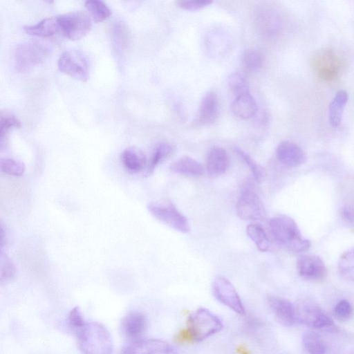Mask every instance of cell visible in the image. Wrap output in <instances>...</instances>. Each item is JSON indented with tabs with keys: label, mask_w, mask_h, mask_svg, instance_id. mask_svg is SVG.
Masks as SVG:
<instances>
[{
	"label": "cell",
	"mask_w": 354,
	"mask_h": 354,
	"mask_svg": "<svg viewBox=\"0 0 354 354\" xmlns=\"http://www.w3.org/2000/svg\"><path fill=\"white\" fill-rule=\"evenodd\" d=\"M75 334L78 348L82 354H112L113 342L111 335L102 324L86 322Z\"/></svg>",
	"instance_id": "cell-1"
},
{
	"label": "cell",
	"mask_w": 354,
	"mask_h": 354,
	"mask_svg": "<svg viewBox=\"0 0 354 354\" xmlns=\"http://www.w3.org/2000/svg\"><path fill=\"white\" fill-rule=\"evenodd\" d=\"M269 228L274 239L292 252H304L310 246V241L303 237L296 222L287 215L271 218Z\"/></svg>",
	"instance_id": "cell-2"
},
{
	"label": "cell",
	"mask_w": 354,
	"mask_h": 354,
	"mask_svg": "<svg viewBox=\"0 0 354 354\" xmlns=\"http://www.w3.org/2000/svg\"><path fill=\"white\" fill-rule=\"evenodd\" d=\"M187 333L189 337L201 342L220 331L223 324L218 316L208 309L200 308L187 319Z\"/></svg>",
	"instance_id": "cell-3"
},
{
	"label": "cell",
	"mask_w": 354,
	"mask_h": 354,
	"mask_svg": "<svg viewBox=\"0 0 354 354\" xmlns=\"http://www.w3.org/2000/svg\"><path fill=\"white\" fill-rule=\"evenodd\" d=\"M48 55V48L42 44L28 41L17 44L13 50L16 70L25 72L41 63Z\"/></svg>",
	"instance_id": "cell-4"
},
{
	"label": "cell",
	"mask_w": 354,
	"mask_h": 354,
	"mask_svg": "<svg viewBox=\"0 0 354 354\" xmlns=\"http://www.w3.org/2000/svg\"><path fill=\"white\" fill-rule=\"evenodd\" d=\"M150 214L159 221L183 234L190 230L187 218L170 202H154L147 205Z\"/></svg>",
	"instance_id": "cell-5"
},
{
	"label": "cell",
	"mask_w": 354,
	"mask_h": 354,
	"mask_svg": "<svg viewBox=\"0 0 354 354\" xmlns=\"http://www.w3.org/2000/svg\"><path fill=\"white\" fill-rule=\"evenodd\" d=\"M62 34L71 40L84 37L91 28V19L84 10H74L57 16Z\"/></svg>",
	"instance_id": "cell-6"
},
{
	"label": "cell",
	"mask_w": 354,
	"mask_h": 354,
	"mask_svg": "<svg viewBox=\"0 0 354 354\" xmlns=\"http://www.w3.org/2000/svg\"><path fill=\"white\" fill-rule=\"evenodd\" d=\"M236 213L245 221H263L266 216L263 201L249 186L244 187L240 194L236 203Z\"/></svg>",
	"instance_id": "cell-7"
},
{
	"label": "cell",
	"mask_w": 354,
	"mask_h": 354,
	"mask_svg": "<svg viewBox=\"0 0 354 354\" xmlns=\"http://www.w3.org/2000/svg\"><path fill=\"white\" fill-rule=\"evenodd\" d=\"M57 67L61 72L82 82L87 81L89 77L88 60L78 50L64 51L57 60Z\"/></svg>",
	"instance_id": "cell-8"
},
{
	"label": "cell",
	"mask_w": 354,
	"mask_h": 354,
	"mask_svg": "<svg viewBox=\"0 0 354 354\" xmlns=\"http://www.w3.org/2000/svg\"><path fill=\"white\" fill-rule=\"evenodd\" d=\"M212 292L215 298L239 315L245 314V308L236 289L226 278L217 276L212 282Z\"/></svg>",
	"instance_id": "cell-9"
},
{
	"label": "cell",
	"mask_w": 354,
	"mask_h": 354,
	"mask_svg": "<svg viewBox=\"0 0 354 354\" xmlns=\"http://www.w3.org/2000/svg\"><path fill=\"white\" fill-rule=\"evenodd\" d=\"M313 67L320 78L331 80L338 75L340 60L331 49H322L315 55Z\"/></svg>",
	"instance_id": "cell-10"
},
{
	"label": "cell",
	"mask_w": 354,
	"mask_h": 354,
	"mask_svg": "<svg viewBox=\"0 0 354 354\" xmlns=\"http://www.w3.org/2000/svg\"><path fill=\"white\" fill-rule=\"evenodd\" d=\"M167 342L158 339H138L125 346L122 354H174Z\"/></svg>",
	"instance_id": "cell-11"
},
{
	"label": "cell",
	"mask_w": 354,
	"mask_h": 354,
	"mask_svg": "<svg viewBox=\"0 0 354 354\" xmlns=\"http://www.w3.org/2000/svg\"><path fill=\"white\" fill-rule=\"evenodd\" d=\"M299 274L310 281H322L327 275L326 267L322 259L316 255L301 256L297 261Z\"/></svg>",
	"instance_id": "cell-12"
},
{
	"label": "cell",
	"mask_w": 354,
	"mask_h": 354,
	"mask_svg": "<svg viewBox=\"0 0 354 354\" xmlns=\"http://www.w3.org/2000/svg\"><path fill=\"white\" fill-rule=\"evenodd\" d=\"M301 322L308 327L317 329H335L330 317L319 306L310 305L304 307L299 315Z\"/></svg>",
	"instance_id": "cell-13"
},
{
	"label": "cell",
	"mask_w": 354,
	"mask_h": 354,
	"mask_svg": "<svg viewBox=\"0 0 354 354\" xmlns=\"http://www.w3.org/2000/svg\"><path fill=\"white\" fill-rule=\"evenodd\" d=\"M268 304L277 321L283 326H292L297 319V313L292 304L282 297L270 296Z\"/></svg>",
	"instance_id": "cell-14"
},
{
	"label": "cell",
	"mask_w": 354,
	"mask_h": 354,
	"mask_svg": "<svg viewBox=\"0 0 354 354\" xmlns=\"http://www.w3.org/2000/svg\"><path fill=\"white\" fill-rule=\"evenodd\" d=\"M276 155L279 161L288 167H298L306 160L303 149L291 141L280 142L277 147Z\"/></svg>",
	"instance_id": "cell-15"
},
{
	"label": "cell",
	"mask_w": 354,
	"mask_h": 354,
	"mask_svg": "<svg viewBox=\"0 0 354 354\" xmlns=\"http://www.w3.org/2000/svg\"><path fill=\"white\" fill-rule=\"evenodd\" d=\"M219 114V104L216 94L213 91L207 93L202 98L195 122L199 125L208 126L213 124Z\"/></svg>",
	"instance_id": "cell-16"
},
{
	"label": "cell",
	"mask_w": 354,
	"mask_h": 354,
	"mask_svg": "<svg viewBox=\"0 0 354 354\" xmlns=\"http://www.w3.org/2000/svg\"><path fill=\"white\" fill-rule=\"evenodd\" d=\"M228 165L229 158L224 149L214 147L208 151L206 169L209 177L216 178L223 174L227 169Z\"/></svg>",
	"instance_id": "cell-17"
},
{
	"label": "cell",
	"mask_w": 354,
	"mask_h": 354,
	"mask_svg": "<svg viewBox=\"0 0 354 354\" xmlns=\"http://www.w3.org/2000/svg\"><path fill=\"white\" fill-rule=\"evenodd\" d=\"M147 328V319L145 315L139 311L129 313L122 321V330L124 334L133 340L145 333Z\"/></svg>",
	"instance_id": "cell-18"
},
{
	"label": "cell",
	"mask_w": 354,
	"mask_h": 354,
	"mask_svg": "<svg viewBox=\"0 0 354 354\" xmlns=\"http://www.w3.org/2000/svg\"><path fill=\"white\" fill-rule=\"evenodd\" d=\"M120 159L125 169L131 174L140 173L147 165L145 153L136 147L126 148L122 152Z\"/></svg>",
	"instance_id": "cell-19"
},
{
	"label": "cell",
	"mask_w": 354,
	"mask_h": 354,
	"mask_svg": "<svg viewBox=\"0 0 354 354\" xmlns=\"http://www.w3.org/2000/svg\"><path fill=\"white\" fill-rule=\"evenodd\" d=\"M231 110L236 117L248 120L256 115L257 104L250 93L236 97L231 104Z\"/></svg>",
	"instance_id": "cell-20"
},
{
	"label": "cell",
	"mask_w": 354,
	"mask_h": 354,
	"mask_svg": "<svg viewBox=\"0 0 354 354\" xmlns=\"http://www.w3.org/2000/svg\"><path fill=\"white\" fill-rule=\"evenodd\" d=\"M25 32L29 35L46 37L61 32L57 17H48L37 23L24 27Z\"/></svg>",
	"instance_id": "cell-21"
},
{
	"label": "cell",
	"mask_w": 354,
	"mask_h": 354,
	"mask_svg": "<svg viewBox=\"0 0 354 354\" xmlns=\"http://www.w3.org/2000/svg\"><path fill=\"white\" fill-rule=\"evenodd\" d=\"M171 170L176 174L189 177H199L204 174L202 165L189 156H183L170 166Z\"/></svg>",
	"instance_id": "cell-22"
},
{
	"label": "cell",
	"mask_w": 354,
	"mask_h": 354,
	"mask_svg": "<svg viewBox=\"0 0 354 354\" xmlns=\"http://www.w3.org/2000/svg\"><path fill=\"white\" fill-rule=\"evenodd\" d=\"M348 100L346 91H339L331 100L328 109L329 122L334 128H338L342 123L344 108Z\"/></svg>",
	"instance_id": "cell-23"
},
{
	"label": "cell",
	"mask_w": 354,
	"mask_h": 354,
	"mask_svg": "<svg viewBox=\"0 0 354 354\" xmlns=\"http://www.w3.org/2000/svg\"><path fill=\"white\" fill-rule=\"evenodd\" d=\"M302 342L306 351L309 354H325L326 346L321 336L314 331L304 333Z\"/></svg>",
	"instance_id": "cell-24"
},
{
	"label": "cell",
	"mask_w": 354,
	"mask_h": 354,
	"mask_svg": "<svg viewBox=\"0 0 354 354\" xmlns=\"http://www.w3.org/2000/svg\"><path fill=\"white\" fill-rule=\"evenodd\" d=\"M84 6L88 15L95 22L102 21L111 15V10L109 6L100 0H87Z\"/></svg>",
	"instance_id": "cell-25"
},
{
	"label": "cell",
	"mask_w": 354,
	"mask_h": 354,
	"mask_svg": "<svg viewBox=\"0 0 354 354\" xmlns=\"http://www.w3.org/2000/svg\"><path fill=\"white\" fill-rule=\"evenodd\" d=\"M21 121L12 113H1L0 120V147L2 149L6 144L10 130L20 128Z\"/></svg>",
	"instance_id": "cell-26"
},
{
	"label": "cell",
	"mask_w": 354,
	"mask_h": 354,
	"mask_svg": "<svg viewBox=\"0 0 354 354\" xmlns=\"http://www.w3.org/2000/svg\"><path fill=\"white\" fill-rule=\"evenodd\" d=\"M246 232L248 237L254 243L257 248L261 252L269 249L270 241L263 228L255 223L248 225Z\"/></svg>",
	"instance_id": "cell-27"
},
{
	"label": "cell",
	"mask_w": 354,
	"mask_h": 354,
	"mask_svg": "<svg viewBox=\"0 0 354 354\" xmlns=\"http://www.w3.org/2000/svg\"><path fill=\"white\" fill-rule=\"evenodd\" d=\"M172 152L171 146L167 142L158 143L154 148L150 162L147 167L145 176L151 175L155 168Z\"/></svg>",
	"instance_id": "cell-28"
},
{
	"label": "cell",
	"mask_w": 354,
	"mask_h": 354,
	"mask_svg": "<svg viewBox=\"0 0 354 354\" xmlns=\"http://www.w3.org/2000/svg\"><path fill=\"white\" fill-rule=\"evenodd\" d=\"M338 270L343 278L354 282V247L341 255L338 261Z\"/></svg>",
	"instance_id": "cell-29"
},
{
	"label": "cell",
	"mask_w": 354,
	"mask_h": 354,
	"mask_svg": "<svg viewBox=\"0 0 354 354\" xmlns=\"http://www.w3.org/2000/svg\"><path fill=\"white\" fill-rule=\"evenodd\" d=\"M227 85L231 93L236 97L250 93L249 84L244 76L234 72L227 78Z\"/></svg>",
	"instance_id": "cell-30"
},
{
	"label": "cell",
	"mask_w": 354,
	"mask_h": 354,
	"mask_svg": "<svg viewBox=\"0 0 354 354\" xmlns=\"http://www.w3.org/2000/svg\"><path fill=\"white\" fill-rule=\"evenodd\" d=\"M0 167L1 171L15 176H23L26 170V166L23 162L11 158H1Z\"/></svg>",
	"instance_id": "cell-31"
},
{
	"label": "cell",
	"mask_w": 354,
	"mask_h": 354,
	"mask_svg": "<svg viewBox=\"0 0 354 354\" xmlns=\"http://www.w3.org/2000/svg\"><path fill=\"white\" fill-rule=\"evenodd\" d=\"M243 62L245 68L250 71H257L262 66L261 54L254 49H246L243 54Z\"/></svg>",
	"instance_id": "cell-32"
},
{
	"label": "cell",
	"mask_w": 354,
	"mask_h": 354,
	"mask_svg": "<svg viewBox=\"0 0 354 354\" xmlns=\"http://www.w3.org/2000/svg\"><path fill=\"white\" fill-rule=\"evenodd\" d=\"M234 151L244 161L248 166L251 172L253 174L254 179L257 182H260L262 178V169L261 167L243 150L239 147H234Z\"/></svg>",
	"instance_id": "cell-33"
},
{
	"label": "cell",
	"mask_w": 354,
	"mask_h": 354,
	"mask_svg": "<svg viewBox=\"0 0 354 354\" xmlns=\"http://www.w3.org/2000/svg\"><path fill=\"white\" fill-rule=\"evenodd\" d=\"M113 39L115 45L123 48L128 44L129 39V32L127 27L122 23L115 24L113 27Z\"/></svg>",
	"instance_id": "cell-34"
},
{
	"label": "cell",
	"mask_w": 354,
	"mask_h": 354,
	"mask_svg": "<svg viewBox=\"0 0 354 354\" xmlns=\"http://www.w3.org/2000/svg\"><path fill=\"white\" fill-rule=\"evenodd\" d=\"M68 324L75 333L86 324L79 307L76 306L71 310L68 315Z\"/></svg>",
	"instance_id": "cell-35"
},
{
	"label": "cell",
	"mask_w": 354,
	"mask_h": 354,
	"mask_svg": "<svg viewBox=\"0 0 354 354\" xmlns=\"http://www.w3.org/2000/svg\"><path fill=\"white\" fill-rule=\"evenodd\" d=\"M334 315L338 320L346 321L353 315L352 306L347 300L342 299L335 305Z\"/></svg>",
	"instance_id": "cell-36"
},
{
	"label": "cell",
	"mask_w": 354,
	"mask_h": 354,
	"mask_svg": "<svg viewBox=\"0 0 354 354\" xmlns=\"http://www.w3.org/2000/svg\"><path fill=\"white\" fill-rule=\"evenodd\" d=\"M16 272V268L13 263L7 257L1 258V281H6L13 278Z\"/></svg>",
	"instance_id": "cell-37"
},
{
	"label": "cell",
	"mask_w": 354,
	"mask_h": 354,
	"mask_svg": "<svg viewBox=\"0 0 354 354\" xmlns=\"http://www.w3.org/2000/svg\"><path fill=\"white\" fill-rule=\"evenodd\" d=\"M212 3L209 0L178 1V6L186 10H197L208 6Z\"/></svg>",
	"instance_id": "cell-38"
},
{
	"label": "cell",
	"mask_w": 354,
	"mask_h": 354,
	"mask_svg": "<svg viewBox=\"0 0 354 354\" xmlns=\"http://www.w3.org/2000/svg\"><path fill=\"white\" fill-rule=\"evenodd\" d=\"M342 216L347 222L354 223V207H344L342 210Z\"/></svg>",
	"instance_id": "cell-39"
}]
</instances>
